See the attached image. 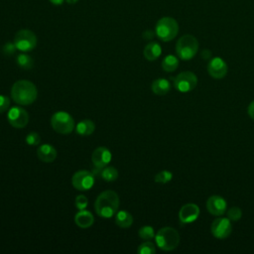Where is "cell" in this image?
<instances>
[{"mask_svg":"<svg viewBox=\"0 0 254 254\" xmlns=\"http://www.w3.org/2000/svg\"><path fill=\"white\" fill-rule=\"evenodd\" d=\"M100 176L106 182H114L118 178V171L113 166H105L102 168Z\"/></svg>","mask_w":254,"mask_h":254,"instance_id":"cb8c5ba5","label":"cell"},{"mask_svg":"<svg viewBox=\"0 0 254 254\" xmlns=\"http://www.w3.org/2000/svg\"><path fill=\"white\" fill-rule=\"evenodd\" d=\"M11 96L19 105H30L37 99L38 89L32 81L20 79L12 85Z\"/></svg>","mask_w":254,"mask_h":254,"instance_id":"6da1fadb","label":"cell"},{"mask_svg":"<svg viewBox=\"0 0 254 254\" xmlns=\"http://www.w3.org/2000/svg\"><path fill=\"white\" fill-rule=\"evenodd\" d=\"M52 4L56 5V6H59V5H62L64 3V0H49Z\"/></svg>","mask_w":254,"mask_h":254,"instance_id":"d590c367","label":"cell"},{"mask_svg":"<svg viewBox=\"0 0 254 254\" xmlns=\"http://www.w3.org/2000/svg\"><path fill=\"white\" fill-rule=\"evenodd\" d=\"M7 119L12 127L24 128L29 122V114L21 106H13L8 110Z\"/></svg>","mask_w":254,"mask_h":254,"instance_id":"30bf717a","label":"cell"},{"mask_svg":"<svg viewBox=\"0 0 254 254\" xmlns=\"http://www.w3.org/2000/svg\"><path fill=\"white\" fill-rule=\"evenodd\" d=\"M198 51L197 39L190 34L182 36L176 44L177 56L183 61L191 60Z\"/></svg>","mask_w":254,"mask_h":254,"instance_id":"277c9868","label":"cell"},{"mask_svg":"<svg viewBox=\"0 0 254 254\" xmlns=\"http://www.w3.org/2000/svg\"><path fill=\"white\" fill-rule=\"evenodd\" d=\"M138 254H155L156 253V247L153 242L150 240H146L145 242L141 243L137 248Z\"/></svg>","mask_w":254,"mask_h":254,"instance_id":"d4e9b609","label":"cell"},{"mask_svg":"<svg viewBox=\"0 0 254 254\" xmlns=\"http://www.w3.org/2000/svg\"><path fill=\"white\" fill-rule=\"evenodd\" d=\"M115 223L121 228H128L133 223V216L126 210H120L115 213Z\"/></svg>","mask_w":254,"mask_h":254,"instance_id":"44dd1931","label":"cell"},{"mask_svg":"<svg viewBox=\"0 0 254 254\" xmlns=\"http://www.w3.org/2000/svg\"><path fill=\"white\" fill-rule=\"evenodd\" d=\"M10 107V98L6 95L0 94V113L6 112Z\"/></svg>","mask_w":254,"mask_h":254,"instance_id":"1f68e13d","label":"cell"},{"mask_svg":"<svg viewBox=\"0 0 254 254\" xmlns=\"http://www.w3.org/2000/svg\"><path fill=\"white\" fill-rule=\"evenodd\" d=\"M94 176L91 172L86 170H80L73 174L71 178V184L77 190H88L94 185Z\"/></svg>","mask_w":254,"mask_h":254,"instance_id":"9c48e42d","label":"cell"},{"mask_svg":"<svg viewBox=\"0 0 254 254\" xmlns=\"http://www.w3.org/2000/svg\"><path fill=\"white\" fill-rule=\"evenodd\" d=\"M151 89L156 95L163 96L171 90V83L168 79H166L164 77H160V78L153 80V82L151 84Z\"/></svg>","mask_w":254,"mask_h":254,"instance_id":"ac0fdd59","label":"cell"},{"mask_svg":"<svg viewBox=\"0 0 254 254\" xmlns=\"http://www.w3.org/2000/svg\"><path fill=\"white\" fill-rule=\"evenodd\" d=\"M210 56H211V54H210V51H208V50H203L201 53L202 59H209Z\"/></svg>","mask_w":254,"mask_h":254,"instance_id":"e575fe53","label":"cell"},{"mask_svg":"<svg viewBox=\"0 0 254 254\" xmlns=\"http://www.w3.org/2000/svg\"><path fill=\"white\" fill-rule=\"evenodd\" d=\"M161 54H162V48L160 44L157 42H150L145 46L143 51V55L145 59L150 62L157 60L161 56Z\"/></svg>","mask_w":254,"mask_h":254,"instance_id":"d6986e66","label":"cell"},{"mask_svg":"<svg viewBox=\"0 0 254 254\" xmlns=\"http://www.w3.org/2000/svg\"><path fill=\"white\" fill-rule=\"evenodd\" d=\"M118 207L119 196L117 192L111 190H107L99 193L94 202L95 212L103 218L112 217L118 211Z\"/></svg>","mask_w":254,"mask_h":254,"instance_id":"7a4b0ae2","label":"cell"},{"mask_svg":"<svg viewBox=\"0 0 254 254\" xmlns=\"http://www.w3.org/2000/svg\"><path fill=\"white\" fill-rule=\"evenodd\" d=\"M112 155L108 148L106 147H97L91 154V161L94 167L97 169H102L107 166L111 161Z\"/></svg>","mask_w":254,"mask_h":254,"instance_id":"9a60e30c","label":"cell"},{"mask_svg":"<svg viewBox=\"0 0 254 254\" xmlns=\"http://www.w3.org/2000/svg\"><path fill=\"white\" fill-rule=\"evenodd\" d=\"M16 51H17V48H16L14 42H13V43L8 42V43H6V44L2 47V53H3L5 56H7V57H10V56L14 55Z\"/></svg>","mask_w":254,"mask_h":254,"instance_id":"4dcf8cb0","label":"cell"},{"mask_svg":"<svg viewBox=\"0 0 254 254\" xmlns=\"http://www.w3.org/2000/svg\"><path fill=\"white\" fill-rule=\"evenodd\" d=\"M155 35H156V33L153 32V31H151V30H147V31H145V32L142 34V36H143V38H144L145 40H151V39L154 38Z\"/></svg>","mask_w":254,"mask_h":254,"instance_id":"836d02e7","label":"cell"},{"mask_svg":"<svg viewBox=\"0 0 254 254\" xmlns=\"http://www.w3.org/2000/svg\"><path fill=\"white\" fill-rule=\"evenodd\" d=\"M74 222L80 228H88L93 224L94 217L90 211L81 209L74 215Z\"/></svg>","mask_w":254,"mask_h":254,"instance_id":"e0dca14e","label":"cell"},{"mask_svg":"<svg viewBox=\"0 0 254 254\" xmlns=\"http://www.w3.org/2000/svg\"><path fill=\"white\" fill-rule=\"evenodd\" d=\"M37 156L44 163H52L57 158V150L50 144H43L37 149Z\"/></svg>","mask_w":254,"mask_h":254,"instance_id":"2e32d148","label":"cell"},{"mask_svg":"<svg viewBox=\"0 0 254 254\" xmlns=\"http://www.w3.org/2000/svg\"><path fill=\"white\" fill-rule=\"evenodd\" d=\"M51 125L56 132L66 135L73 131L74 120L67 112L57 111L51 117Z\"/></svg>","mask_w":254,"mask_h":254,"instance_id":"8992f818","label":"cell"},{"mask_svg":"<svg viewBox=\"0 0 254 254\" xmlns=\"http://www.w3.org/2000/svg\"><path fill=\"white\" fill-rule=\"evenodd\" d=\"M157 246L163 251H172L179 246L180 234L171 226H165L158 230L155 235Z\"/></svg>","mask_w":254,"mask_h":254,"instance_id":"3957f363","label":"cell"},{"mask_svg":"<svg viewBox=\"0 0 254 254\" xmlns=\"http://www.w3.org/2000/svg\"><path fill=\"white\" fill-rule=\"evenodd\" d=\"M68 4H70V5H73V4H75V3H77V1L78 0H65Z\"/></svg>","mask_w":254,"mask_h":254,"instance_id":"8d00e7d4","label":"cell"},{"mask_svg":"<svg viewBox=\"0 0 254 254\" xmlns=\"http://www.w3.org/2000/svg\"><path fill=\"white\" fill-rule=\"evenodd\" d=\"M76 133L80 136H89L95 130L94 123L89 119H83L79 121L75 126Z\"/></svg>","mask_w":254,"mask_h":254,"instance_id":"ffe728a7","label":"cell"},{"mask_svg":"<svg viewBox=\"0 0 254 254\" xmlns=\"http://www.w3.org/2000/svg\"><path fill=\"white\" fill-rule=\"evenodd\" d=\"M14 44L21 52H31L37 46V37L34 32L28 29L19 30L14 37Z\"/></svg>","mask_w":254,"mask_h":254,"instance_id":"52a82bcc","label":"cell"},{"mask_svg":"<svg viewBox=\"0 0 254 254\" xmlns=\"http://www.w3.org/2000/svg\"><path fill=\"white\" fill-rule=\"evenodd\" d=\"M206 68H207L208 74L215 79L223 78L228 71L227 64L225 63L224 60L218 57L211 59L207 64Z\"/></svg>","mask_w":254,"mask_h":254,"instance_id":"4fadbf2b","label":"cell"},{"mask_svg":"<svg viewBox=\"0 0 254 254\" xmlns=\"http://www.w3.org/2000/svg\"><path fill=\"white\" fill-rule=\"evenodd\" d=\"M211 234L217 239L227 238L232 231V225L228 217H218L214 219L210 226Z\"/></svg>","mask_w":254,"mask_h":254,"instance_id":"8fae6325","label":"cell"},{"mask_svg":"<svg viewBox=\"0 0 254 254\" xmlns=\"http://www.w3.org/2000/svg\"><path fill=\"white\" fill-rule=\"evenodd\" d=\"M247 113L251 119L254 120V100H252L247 108Z\"/></svg>","mask_w":254,"mask_h":254,"instance_id":"d6a6232c","label":"cell"},{"mask_svg":"<svg viewBox=\"0 0 254 254\" xmlns=\"http://www.w3.org/2000/svg\"><path fill=\"white\" fill-rule=\"evenodd\" d=\"M74 204L76 206L77 209L81 210V209H85V207L87 206L88 204V199L85 195L83 194H78L76 197H75V200H74Z\"/></svg>","mask_w":254,"mask_h":254,"instance_id":"f546056e","label":"cell"},{"mask_svg":"<svg viewBox=\"0 0 254 254\" xmlns=\"http://www.w3.org/2000/svg\"><path fill=\"white\" fill-rule=\"evenodd\" d=\"M156 36L163 42H170L179 33V24L172 17H163L158 20L155 27Z\"/></svg>","mask_w":254,"mask_h":254,"instance_id":"5b68a950","label":"cell"},{"mask_svg":"<svg viewBox=\"0 0 254 254\" xmlns=\"http://www.w3.org/2000/svg\"><path fill=\"white\" fill-rule=\"evenodd\" d=\"M172 179H173V174H172V172L167 171V170H163V171L157 173V174L155 175V177H154L155 183L162 184V185L168 184Z\"/></svg>","mask_w":254,"mask_h":254,"instance_id":"484cf974","label":"cell"},{"mask_svg":"<svg viewBox=\"0 0 254 254\" xmlns=\"http://www.w3.org/2000/svg\"><path fill=\"white\" fill-rule=\"evenodd\" d=\"M17 65L23 69H31L34 66V60L26 55V54H20L16 58Z\"/></svg>","mask_w":254,"mask_h":254,"instance_id":"603a6c76","label":"cell"},{"mask_svg":"<svg viewBox=\"0 0 254 254\" xmlns=\"http://www.w3.org/2000/svg\"><path fill=\"white\" fill-rule=\"evenodd\" d=\"M205 206L207 211L214 216H221L222 214L225 213L226 208H227V202L224 199V197L213 194L210 195L205 202Z\"/></svg>","mask_w":254,"mask_h":254,"instance_id":"7c38bea8","label":"cell"},{"mask_svg":"<svg viewBox=\"0 0 254 254\" xmlns=\"http://www.w3.org/2000/svg\"><path fill=\"white\" fill-rule=\"evenodd\" d=\"M226 216L231 220V221H237L241 218L242 216V210L240 207L238 206H232L230 207L227 212H226Z\"/></svg>","mask_w":254,"mask_h":254,"instance_id":"83f0119b","label":"cell"},{"mask_svg":"<svg viewBox=\"0 0 254 254\" xmlns=\"http://www.w3.org/2000/svg\"><path fill=\"white\" fill-rule=\"evenodd\" d=\"M25 141L30 146H37L41 143V137L37 132H31L26 136Z\"/></svg>","mask_w":254,"mask_h":254,"instance_id":"f1b7e54d","label":"cell"},{"mask_svg":"<svg viewBox=\"0 0 254 254\" xmlns=\"http://www.w3.org/2000/svg\"><path fill=\"white\" fill-rule=\"evenodd\" d=\"M179 66V60L174 55L166 56L162 61V68L167 72L175 71Z\"/></svg>","mask_w":254,"mask_h":254,"instance_id":"7402d4cb","label":"cell"},{"mask_svg":"<svg viewBox=\"0 0 254 254\" xmlns=\"http://www.w3.org/2000/svg\"><path fill=\"white\" fill-rule=\"evenodd\" d=\"M174 87L180 92H190L197 84V77L192 71H182L173 78Z\"/></svg>","mask_w":254,"mask_h":254,"instance_id":"ba28073f","label":"cell"},{"mask_svg":"<svg viewBox=\"0 0 254 254\" xmlns=\"http://www.w3.org/2000/svg\"><path fill=\"white\" fill-rule=\"evenodd\" d=\"M138 235L141 239L143 240H152L153 238H155V231H154V228L150 225H145V226H142L139 231H138Z\"/></svg>","mask_w":254,"mask_h":254,"instance_id":"4316f807","label":"cell"},{"mask_svg":"<svg viewBox=\"0 0 254 254\" xmlns=\"http://www.w3.org/2000/svg\"><path fill=\"white\" fill-rule=\"evenodd\" d=\"M199 207L192 202L184 204L179 210V219L183 224H189L195 221L199 216Z\"/></svg>","mask_w":254,"mask_h":254,"instance_id":"5bb4252c","label":"cell"}]
</instances>
